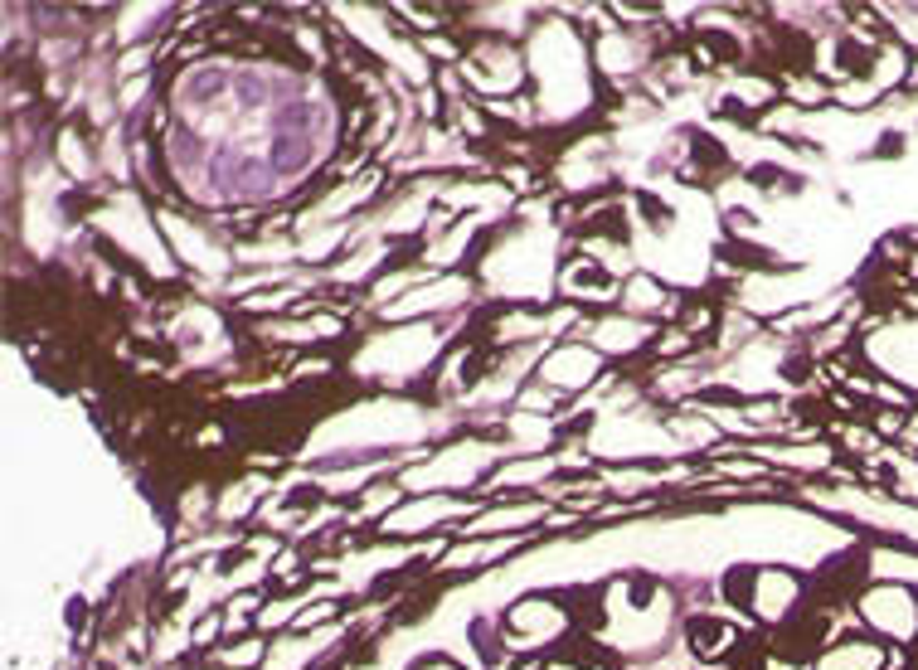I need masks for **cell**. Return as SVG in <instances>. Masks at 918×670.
Listing matches in <instances>:
<instances>
[{"instance_id": "obj_1", "label": "cell", "mask_w": 918, "mask_h": 670, "mask_svg": "<svg viewBox=\"0 0 918 670\" xmlns=\"http://www.w3.org/2000/svg\"><path fill=\"white\" fill-rule=\"evenodd\" d=\"M880 666H884V651L870 642H841L817 661V670H880Z\"/></svg>"}]
</instances>
